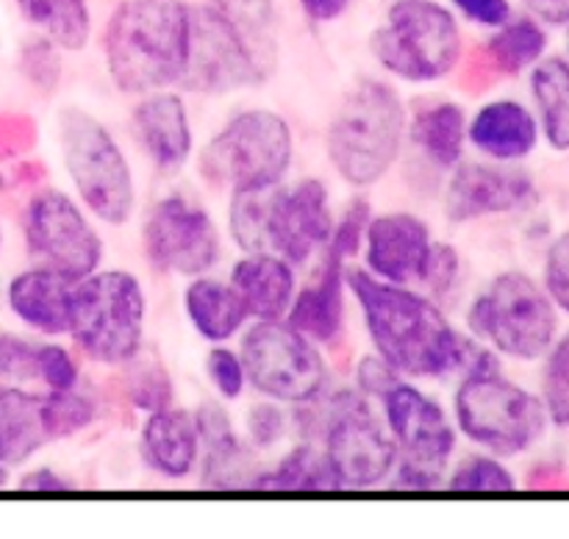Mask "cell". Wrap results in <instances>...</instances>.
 Instances as JSON below:
<instances>
[{
    "label": "cell",
    "instance_id": "d6a6232c",
    "mask_svg": "<svg viewBox=\"0 0 569 539\" xmlns=\"http://www.w3.org/2000/svg\"><path fill=\"white\" fill-rule=\"evenodd\" d=\"M272 192H276V187L231 192V203H228V231H231V239L244 250V253H272L270 250Z\"/></svg>",
    "mask_w": 569,
    "mask_h": 539
},
{
    "label": "cell",
    "instance_id": "52a82bcc",
    "mask_svg": "<svg viewBox=\"0 0 569 539\" xmlns=\"http://www.w3.org/2000/svg\"><path fill=\"white\" fill-rule=\"evenodd\" d=\"M148 320V298L137 276L94 270L76 281L67 337L89 361L128 367L139 356Z\"/></svg>",
    "mask_w": 569,
    "mask_h": 539
},
{
    "label": "cell",
    "instance_id": "4fadbf2b",
    "mask_svg": "<svg viewBox=\"0 0 569 539\" xmlns=\"http://www.w3.org/2000/svg\"><path fill=\"white\" fill-rule=\"evenodd\" d=\"M320 442L339 489H376L389 481L398 465V445L387 422L372 411L370 398L359 389H348Z\"/></svg>",
    "mask_w": 569,
    "mask_h": 539
},
{
    "label": "cell",
    "instance_id": "e575fe53",
    "mask_svg": "<svg viewBox=\"0 0 569 539\" xmlns=\"http://www.w3.org/2000/svg\"><path fill=\"white\" fill-rule=\"evenodd\" d=\"M450 492H515L517 476L500 456L470 453L445 476Z\"/></svg>",
    "mask_w": 569,
    "mask_h": 539
},
{
    "label": "cell",
    "instance_id": "3957f363",
    "mask_svg": "<svg viewBox=\"0 0 569 539\" xmlns=\"http://www.w3.org/2000/svg\"><path fill=\"white\" fill-rule=\"evenodd\" d=\"M453 415L461 437L500 459L528 453L550 428L542 398L511 381L500 370L498 353L487 345L461 370Z\"/></svg>",
    "mask_w": 569,
    "mask_h": 539
},
{
    "label": "cell",
    "instance_id": "e0dca14e",
    "mask_svg": "<svg viewBox=\"0 0 569 539\" xmlns=\"http://www.w3.org/2000/svg\"><path fill=\"white\" fill-rule=\"evenodd\" d=\"M333 217L326 183L303 178L295 187L278 183L270 209V250L292 267H303L322 253L331 239Z\"/></svg>",
    "mask_w": 569,
    "mask_h": 539
},
{
    "label": "cell",
    "instance_id": "f35d334b",
    "mask_svg": "<svg viewBox=\"0 0 569 539\" xmlns=\"http://www.w3.org/2000/svg\"><path fill=\"white\" fill-rule=\"evenodd\" d=\"M461 278V256L453 244L448 242H431L428 250V259L422 264L420 278H417V287L428 295L431 300H442L459 287Z\"/></svg>",
    "mask_w": 569,
    "mask_h": 539
},
{
    "label": "cell",
    "instance_id": "681fc988",
    "mask_svg": "<svg viewBox=\"0 0 569 539\" xmlns=\"http://www.w3.org/2000/svg\"><path fill=\"white\" fill-rule=\"evenodd\" d=\"M528 14L537 17L548 28H567L569 26V0H522Z\"/></svg>",
    "mask_w": 569,
    "mask_h": 539
},
{
    "label": "cell",
    "instance_id": "60d3db41",
    "mask_svg": "<svg viewBox=\"0 0 569 539\" xmlns=\"http://www.w3.org/2000/svg\"><path fill=\"white\" fill-rule=\"evenodd\" d=\"M370 217H372L370 203H367L365 198H356L353 203L345 209L342 220L333 222L331 239H328V244L322 253L333 256V259H339L348 264V259H353V256L361 250V244H365V231H367V222H370Z\"/></svg>",
    "mask_w": 569,
    "mask_h": 539
},
{
    "label": "cell",
    "instance_id": "8d00e7d4",
    "mask_svg": "<svg viewBox=\"0 0 569 539\" xmlns=\"http://www.w3.org/2000/svg\"><path fill=\"white\" fill-rule=\"evenodd\" d=\"M37 372L39 339L17 331H0V383L37 389Z\"/></svg>",
    "mask_w": 569,
    "mask_h": 539
},
{
    "label": "cell",
    "instance_id": "d4e9b609",
    "mask_svg": "<svg viewBox=\"0 0 569 539\" xmlns=\"http://www.w3.org/2000/svg\"><path fill=\"white\" fill-rule=\"evenodd\" d=\"M250 320H283L298 283L295 267L278 253H244L228 276Z\"/></svg>",
    "mask_w": 569,
    "mask_h": 539
},
{
    "label": "cell",
    "instance_id": "ab89813d",
    "mask_svg": "<svg viewBox=\"0 0 569 539\" xmlns=\"http://www.w3.org/2000/svg\"><path fill=\"white\" fill-rule=\"evenodd\" d=\"M81 381V370H78L76 356L70 348L59 342H39V372H37V389L42 392H64V389H76Z\"/></svg>",
    "mask_w": 569,
    "mask_h": 539
},
{
    "label": "cell",
    "instance_id": "ba28073f",
    "mask_svg": "<svg viewBox=\"0 0 569 539\" xmlns=\"http://www.w3.org/2000/svg\"><path fill=\"white\" fill-rule=\"evenodd\" d=\"M295 159L289 122L270 109L233 114L198 156L200 176L217 189H270L287 178Z\"/></svg>",
    "mask_w": 569,
    "mask_h": 539
},
{
    "label": "cell",
    "instance_id": "816d5d0a",
    "mask_svg": "<svg viewBox=\"0 0 569 539\" xmlns=\"http://www.w3.org/2000/svg\"><path fill=\"white\" fill-rule=\"evenodd\" d=\"M3 244H6V228H3V220H0V253H3Z\"/></svg>",
    "mask_w": 569,
    "mask_h": 539
},
{
    "label": "cell",
    "instance_id": "f907efd6",
    "mask_svg": "<svg viewBox=\"0 0 569 539\" xmlns=\"http://www.w3.org/2000/svg\"><path fill=\"white\" fill-rule=\"evenodd\" d=\"M353 0H300V9L311 22H333L348 11Z\"/></svg>",
    "mask_w": 569,
    "mask_h": 539
},
{
    "label": "cell",
    "instance_id": "7c38bea8",
    "mask_svg": "<svg viewBox=\"0 0 569 539\" xmlns=\"http://www.w3.org/2000/svg\"><path fill=\"white\" fill-rule=\"evenodd\" d=\"M22 242L33 261L56 267L76 281L92 276L103 264L106 244L98 228L61 189H39L28 198L22 211Z\"/></svg>",
    "mask_w": 569,
    "mask_h": 539
},
{
    "label": "cell",
    "instance_id": "9a60e30c",
    "mask_svg": "<svg viewBox=\"0 0 569 539\" xmlns=\"http://www.w3.org/2000/svg\"><path fill=\"white\" fill-rule=\"evenodd\" d=\"M378 403L383 409V422L398 445V459L448 470L459 445V428L450 422L439 400L417 389L409 378H398L378 398Z\"/></svg>",
    "mask_w": 569,
    "mask_h": 539
},
{
    "label": "cell",
    "instance_id": "f546056e",
    "mask_svg": "<svg viewBox=\"0 0 569 539\" xmlns=\"http://www.w3.org/2000/svg\"><path fill=\"white\" fill-rule=\"evenodd\" d=\"M548 26L531 14H511L503 26L492 28L487 39V59L503 76H520L548 56Z\"/></svg>",
    "mask_w": 569,
    "mask_h": 539
},
{
    "label": "cell",
    "instance_id": "9c48e42d",
    "mask_svg": "<svg viewBox=\"0 0 569 539\" xmlns=\"http://www.w3.org/2000/svg\"><path fill=\"white\" fill-rule=\"evenodd\" d=\"M370 48L389 76L433 83L459 67L465 39L453 11L437 0H392Z\"/></svg>",
    "mask_w": 569,
    "mask_h": 539
},
{
    "label": "cell",
    "instance_id": "484cf974",
    "mask_svg": "<svg viewBox=\"0 0 569 539\" xmlns=\"http://www.w3.org/2000/svg\"><path fill=\"white\" fill-rule=\"evenodd\" d=\"M183 311L194 331L211 345H222L248 326V309L239 300L231 281L211 278L209 272L194 276L183 289Z\"/></svg>",
    "mask_w": 569,
    "mask_h": 539
},
{
    "label": "cell",
    "instance_id": "8fae6325",
    "mask_svg": "<svg viewBox=\"0 0 569 539\" xmlns=\"http://www.w3.org/2000/svg\"><path fill=\"white\" fill-rule=\"evenodd\" d=\"M272 53L250 42L214 6L189 11V53L178 87L194 94H228L256 87L270 70Z\"/></svg>",
    "mask_w": 569,
    "mask_h": 539
},
{
    "label": "cell",
    "instance_id": "bcb514c9",
    "mask_svg": "<svg viewBox=\"0 0 569 539\" xmlns=\"http://www.w3.org/2000/svg\"><path fill=\"white\" fill-rule=\"evenodd\" d=\"M398 378H403V376H400V372L395 370L387 359H381L378 353L365 356V359L359 361V367H356V389L372 400L381 398V395L387 392V389L392 387Z\"/></svg>",
    "mask_w": 569,
    "mask_h": 539
},
{
    "label": "cell",
    "instance_id": "ac0fdd59",
    "mask_svg": "<svg viewBox=\"0 0 569 539\" xmlns=\"http://www.w3.org/2000/svg\"><path fill=\"white\" fill-rule=\"evenodd\" d=\"M431 242L426 220L411 211H387L370 217L361 244L367 272L381 281L411 287L420 278Z\"/></svg>",
    "mask_w": 569,
    "mask_h": 539
},
{
    "label": "cell",
    "instance_id": "f5cc1de1",
    "mask_svg": "<svg viewBox=\"0 0 569 539\" xmlns=\"http://www.w3.org/2000/svg\"><path fill=\"white\" fill-rule=\"evenodd\" d=\"M567 59H569V26H567Z\"/></svg>",
    "mask_w": 569,
    "mask_h": 539
},
{
    "label": "cell",
    "instance_id": "74e56055",
    "mask_svg": "<svg viewBox=\"0 0 569 539\" xmlns=\"http://www.w3.org/2000/svg\"><path fill=\"white\" fill-rule=\"evenodd\" d=\"M209 6H214L233 26L242 28L250 42L272 53V22H276L272 0H209Z\"/></svg>",
    "mask_w": 569,
    "mask_h": 539
},
{
    "label": "cell",
    "instance_id": "44dd1931",
    "mask_svg": "<svg viewBox=\"0 0 569 539\" xmlns=\"http://www.w3.org/2000/svg\"><path fill=\"white\" fill-rule=\"evenodd\" d=\"M539 120L526 103L515 98H498L483 103L467 122V142L500 164H517L539 148Z\"/></svg>",
    "mask_w": 569,
    "mask_h": 539
},
{
    "label": "cell",
    "instance_id": "277c9868",
    "mask_svg": "<svg viewBox=\"0 0 569 539\" xmlns=\"http://www.w3.org/2000/svg\"><path fill=\"white\" fill-rule=\"evenodd\" d=\"M406 106L387 81L365 78L339 103L326 133V150L337 176L350 187H372L400 159L406 139Z\"/></svg>",
    "mask_w": 569,
    "mask_h": 539
},
{
    "label": "cell",
    "instance_id": "7dc6e473",
    "mask_svg": "<svg viewBox=\"0 0 569 539\" xmlns=\"http://www.w3.org/2000/svg\"><path fill=\"white\" fill-rule=\"evenodd\" d=\"M453 6L465 20L476 22L481 28H498L515 14L511 0H453Z\"/></svg>",
    "mask_w": 569,
    "mask_h": 539
},
{
    "label": "cell",
    "instance_id": "f1b7e54d",
    "mask_svg": "<svg viewBox=\"0 0 569 539\" xmlns=\"http://www.w3.org/2000/svg\"><path fill=\"white\" fill-rule=\"evenodd\" d=\"M528 83L542 139L556 153H569V59L545 56L531 67Z\"/></svg>",
    "mask_w": 569,
    "mask_h": 539
},
{
    "label": "cell",
    "instance_id": "cb8c5ba5",
    "mask_svg": "<svg viewBox=\"0 0 569 539\" xmlns=\"http://www.w3.org/2000/svg\"><path fill=\"white\" fill-rule=\"evenodd\" d=\"M200 431V478L211 489L250 487V450L222 406L203 403L194 411Z\"/></svg>",
    "mask_w": 569,
    "mask_h": 539
},
{
    "label": "cell",
    "instance_id": "836d02e7",
    "mask_svg": "<svg viewBox=\"0 0 569 539\" xmlns=\"http://www.w3.org/2000/svg\"><path fill=\"white\" fill-rule=\"evenodd\" d=\"M39 417L48 442L53 439H70L87 431L98 417L92 395L81 389H64V392H39Z\"/></svg>",
    "mask_w": 569,
    "mask_h": 539
},
{
    "label": "cell",
    "instance_id": "5bb4252c",
    "mask_svg": "<svg viewBox=\"0 0 569 539\" xmlns=\"http://www.w3.org/2000/svg\"><path fill=\"white\" fill-rule=\"evenodd\" d=\"M142 244L156 270L183 278L209 272L222 253L214 217L187 194H167L150 206L142 222Z\"/></svg>",
    "mask_w": 569,
    "mask_h": 539
},
{
    "label": "cell",
    "instance_id": "c3c4849f",
    "mask_svg": "<svg viewBox=\"0 0 569 539\" xmlns=\"http://www.w3.org/2000/svg\"><path fill=\"white\" fill-rule=\"evenodd\" d=\"M17 489L20 492H67V489H72V483L53 467H37V470H28L26 476L17 478Z\"/></svg>",
    "mask_w": 569,
    "mask_h": 539
},
{
    "label": "cell",
    "instance_id": "7402d4cb",
    "mask_svg": "<svg viewBox=\"0 0 569 539\" xmlns=\"http://www.w3.org/2000/svg\"><path fill=\"white\" fill-rule=\"evenodd\" d=\"M139 450L144 465L161 478L181 481L189 478L200 465V431L192 411L164 406L148 411L139 433Z\"/></svg>",
    "mask_w": 569,
    "mask_h": 539
},
{
    "label": "cell",
    "instance_id": "1f68e13d",
    "mask_svg": "<svg viewBox=\"0 0 569 539\" xmlns=\"http://www.w3.org/2000/svg\"><path fill=\"white\" fill-rule=\"evenodd\" d=\"M250 487L267 489V492H333L339 483L322 448L303 439L272 470L253 476Z\"/></svg>",
    "mask_w": 569,
    "mask_h": 539
},
{
    "label": "cell",
    "instance_id": "5b68a950",
    "mask_svg": "<svg viewBox=\"0 0 569 539\" xmlns=\"http://www.w3.org/2000/svg\"><path fill=\"white\" fill-rule=\"evenodd\" d=\"M56 139L83 209L106 226H126L137 209V187L114 133L89 111L67 106L56 120Z\"/></svg>",
    "mask_w": 569,
    "mask_h": 539
},
{
    "label": "cell",
    "instance_id": "8992f818",
    "mask_svg": "<svg viewBox=\"0 0 569 539\" xmlns=\"http://www.w3.org/2000/svg\"><path fill=\"white\" fill-rule=\"evenodd\" d=\"M470 337L515 361H539L561 333V311L542 283L522 270L489 281L467 309Z\"/></svg>",
    "mask_w": 569,
    "mask_h": 539
},
{
    "label": "cell",
    "instance_id": "7a4b0ae2",
    "mask_svg": "<svg viewBox=\"0 0 569 539\" xmlns=\"http://www.w3.org/2000/svg\"><path fill=\"white\" fill-rule=\"evenodd\" d=\"M187 0H122L103 31L106 70L126 94L178 87L189 53Z\"/></svg>",
    "mask_w": 569,
    "mask_h": 539
},
{
    "label": "cell",
    "instance_id": "d6986e66",
    "mask_svg": "<svg viewBox=\"0 0 569 539\" xmlns=\"http://www.w3.org/2000/svg\"><path fill=\"white\" fill-rule=\"evenodd\" d=\"M72 289L76 278L33 261L6 283V309L22 328L39 337H67L72 317Z\"/></svg>",
    "mask_w": 569,
    "mask_h": 539
},
{
    "label": "cell",
    "instance_id": "ee69618b",
    "mask_svg": "<svg viewBox=\"0 0 569 539\" xmlns=\"http://www.w3.org/2000/svg\"><path fill=\"white\" fill-rule=\"evenodd\" d=\"M542 287L561 315L569 317V228L550 242L545 253Z\"/></svg>",
    "mask_w": 569,
    "mask_h": 539
},
{
    "label": "cell",
    "instance_id": "4316f807",
    "mask_svg": "<svg viewBox=\"0 0 569 539\" xmlns=\"http://www.w3.org/2000/svg\"><path fill=\"white\" fill-rule=\"evenodd\" d=\"M467 122L470 120H467L465 106L453 100H433L415 111L406 133L433 167L453 170L465 159Z\"/></svg>",
    "mask_w": 569,
    "mask_h": 539
},
{
    "label": "cell",
    "instance_id": "b9f144b4",
    "mask_svg": "<svg viewBox=\"0 0 569 539\" xmlns=\"http://www.w3.org/2000/svg\"><path fill=\"white\" fill-rule=\"evenodd\" d=\"M206 376L222 400H239L248 387L242 356L231 348H222V345H214L206 356Z\"/></svg>",
    "mask_w": 569,
    "mask_h": 539
},
{
    "label": "cell",
    "instance_id": "f6af8a7d",
    "mask_svg": "<svg viewBox=\"0 0 569 539\" xmlns=\"http://www.w3.org/2000/svg\"><path fill=\"white\" fill-rule=\"evenodd\" d=\"M128 387H131L133 406L142 411L164 409V406H170L172 400V383L161 367H150V365L137 367Z\"/></svg>",
    "mask_w": 569,
    "mask_h": 539
},
{
    "label": "cell",
    "instance_id": "ffe728a7",
    "mask_svg": "<svg viewBox=\"0 0 569 539\" xmlns=\"http://www.w3.org/2000/svg\"><path fill=\"white\" fill-rule=\"evenodd\" d=\"M131 122L139 148L161 172L183 170L192 159L194 137L181 92L159 89L142 94V100L133 106Z\"/></svg>",
    "mask_w": 569,
    "mask_h": 539
},
{
    "label": "cell",
    "instance_id": "4dcf8cb0",
    "mask_svg": "<svg viewBox=\"0 0 569 539\" xmlns=\"http://www.w3.org/2000/svg\"><path fill=\"white\" fill-rule=\"evenodd\" d=\"M22 20L59 50H83L92 37L87 0H14Z\"/></svg>",
    "mask_w": 569,
    "mask_h": 539
},
{
    "label": "cell",
    "instance_id": "7bdbcfd3",
    "mask_svg": "<svg viewBox=\"0 0 569 539\" xmlns=\"http://www.w3.org/2000/svg\"><path fill=\"white\" fill-rule=\"evenodd\" d=\"M287 428H289V415L283 411V403H278V400H270V398L250 406L248 417H244V433H248V442L259 450H267L272 448V445L281 442V439L287 437Z\"/></svg>",
    "mask_w": 569,
    "mask_h": 539
},
{
    "label": "cell",
    "instance_id": "d590c367",
    "mask_svg": "<svg viewBox=\"0 0 569 539\" xmlns=\"http://www.w3.org/2000/svg\"><path fill=\"white\" fill-rule=\"evenodd\" d=\"M542 398L550 426L569 431V331L559 333L553 348L542 356Z\"/></svg>",
    "mask_w": 569,
    "mask_h": 539
},
{
    "label": "cell",
    "instance_id": "30bf717a",
    "mask_svg": "<svg viewBox=\"0 0 569 539\" xmlns=\"http://www.w3.org/2000/svg\"><path fill=\"white\" fill-rule=\"evenodd\" d=\"M239 356L248 383L261 398L298 406L328 387V365L320 345L287 320H256L242 333Z\"/></svg>",
    "mask_w": 569,
    "mask_h": 539
},
{
    "label": "cell",
    "instance_id": "603a6c76",
    "mask_svg": "<svg viewBox=\"0 0 569 539\" xmlns=\"http://www.w3.org/2000/svg\"><path fill=\"white\" fill-rule=\"evenodd\" d=\"M345 289H348L345 261L322 253L320 272L295 292L283 320L315 345H333L345 331V311H348Z\"/></svg>",
    "mask_w": 569,
    "mask_h": 539
},
{
    "label": "cell",
    "instance_id": "83f0119b",
    "mask_svg": "<svg viewBox=\"0 0 569 539\" xmlns=\"http://www.w3.org/2000/svg\"><path fill=\"white\" fill-rule=\"evenodd\" d=\"M0 442L11 470L31 461L48 445L37 389L0 383Z\"/></svg>",
    "mask_w": 569,
    "mask_h": 539
},
{
    "label": "cell",
    "instance_id": "2e32d148",
    "mask_svg": "<svg viewBox=\"0 0 569 539\" xmlns=\"http://www.w3.org/2000/svg\"><path fill=\"white\" fill-rule=\"evenodd\" d=\"M537 198V181L522 167L500 161H459L445 189V214L450 222H476L511 214Z\"/></svg>",
    "mask_w": 569,
    "mask_h": 539
},
{
    "label": "cell",
    "instance_id": "6da1fadb",
    "mask_svg": "<svg viewBox=\"0 0 569 539\" xmlns=\"http://www.w3.org/2000/svg\"><path fill=\"white\" fill-rule=\"evenodd\" d=\"M376 353L403 378H445L461 372L481 342L459 331L437 300L411 287L381 281L367 270H345Z\"/></svg>",
    "mask_w": 569,
    "mask_h": 539
}]
</instances>
